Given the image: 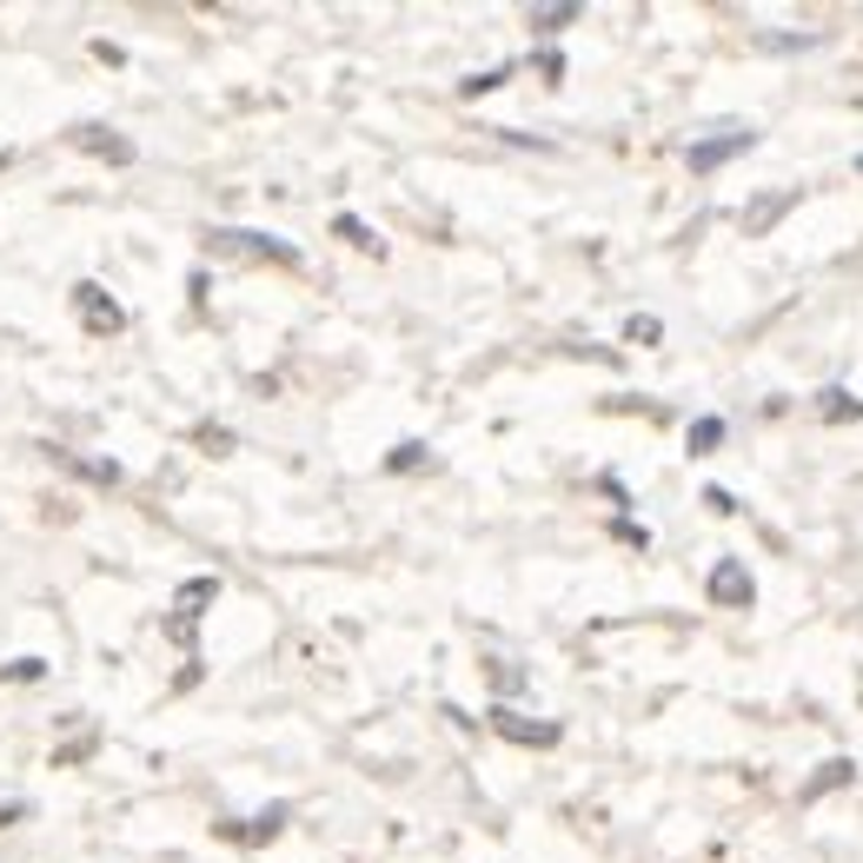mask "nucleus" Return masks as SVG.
Listing matches in <instances>:
<instances>
[{"mask_svg":"<svg viewBox=\"0 0 863 863\" xmlns=\"http://www.w3.org/2000/svg\"><path fill=\"white\" fill-rule=\"evenodd\" d=\"M73 312L86 319V332H120V326H127V312H120V306L107 299V286H94V280L73 286Z\"/></svg>","mask_w":863,"mask_h":863,"instance_id":"nucleus-1","label":"nucleus"},{"mask_svg":"<svg viewBox=\"0 0 863 863\" xmlns=\"http://www.w3.org/2000/svg\"><path fill=\"white\" fill-rule=\"evenodd\" d=\"M492 731H498V737H511V744H532V750L558 744V724H532V718H518L511 705H492Z\"/></svg>","mask_w":863,"mask_h":863,"instance_id":"nucleus-2","label":"nucleus"},{"mask_svg":"<svg viewBox=\"0 0 863 863\" xmlns=\"http://www.w3.org/2000/svg\"><path fill=\"white\" fill-rule=\"evenodd\" d=\"M750 598H757V584H750V571L724 558V565L711 571V604H737V612H744V604H750Z\"/></svg>","mask_w":863,"mask_h":863,"instance_id":"nucleus-3","label":"nucleus"},{"mask_svg":"<svg viewBox=\"0 0 863 863\" xmlns=\"http://www.w3.org/2000/svg\"><path fill=\"white\" fill-rule=\"evenodd\" d=\"M213 598H220V578H193V584L180 591V604H173V631H180V638H193L200 604H213Z\"/></svg>","mask_w":863,"mask_h":863,"instance_id":"nucleus-4","label":"nucleus"},{"mask_svg":"<svg viewBox=\"0 0 863 863\" xmlns=\"http://www.w3.org/2000/svg\"><path fill=\"white\" fill-rule=\"evenodd\" d=\"M744 146H750V133H744V127H731L724 140H705V146H690L684 159H690V173H711V166H724V159H731V153H744Z\"/></svg>","mask_w":863,"mask_h":863,"instance_id":"nucleus-5","label":"nucleus"},{"mask_svg":"<svg viewBox=\"0 0 863 863\" xmlns=\"http://www.w3.org/2000/svg\"><path fill=\"white\" fill-rule=\"evenodd\" d=\"M213 246H239V252H267V259H280V267H293V246H280L273 233H213Z\"/></svg>","mask_w":863,"mask_h":863,"instance_id":"nucleus-6","label":"nucleus"},{"mask_svg":"<svg viewBox=\"0 0 863 863\" xmlns=\"http://www.w3.org/2000/svg\"><path fill=\"white\" fill-rule=\"evenodd\" d=\"M73 140H80L86 153H101V159H114V166H127V159H133V146H127V140H114L107 127H80Z\"/></svg>","mask_w":863,"mask_h":863,"instance_id":"nucleus-7","label":"nucleus"},{"mask_svg":"<svg viewBox=\"0 0 863 863\" xmlns=\"http://www.w3.org/2000/svg\"><path fill=\"white\" fill-rule=\"evenodd\" d=\"M718 446H724V418H690V452L705 459V452H718Z\"/></svg>","mask_w":863,"mask_h":863,"instance_id":"nucleus-8","label":"nucleus"},{"mask_svg":"<svg viewBox=\"0 0 863 863\" xmlns=\"http://www.w3.org/2000/svg\"><path fill=\"white\" fill-rule=\"evenodd\" d=\"M280 824H286V804H273V811H259V824H246L239 837H246V843H267V837H280Z\"/></svg>","mask_w":863,"mask_h":863,"instance_id":"nucleus-9","label":"nucleus"},{"mask_svg":"<svg viewBox=\"0 0 863 863\" xmlns=\"http://www.w3.org/2000/svg\"><path fill=\"white\" fill-rule=\"evenodd\" d=\"M332 233H339V239H353V246H366V252H379L373 226H366V220H353V213H339V220H332Z\"/></svg>","mask_w":863,"mask_h":863,"instance_id":"nucleus-10","label":"nucleus"},{"mask_svg":"<svg viewBox=\"0 0 863 863\" xmlns=\"http://www.w3.org/2000/svg\"><path fill=\"white\" fill-rule=\"evenodd\" d=\"M532 21H539V27H545V34H558V27H565V21H578V8H539V14H532Z\"/></svg>","mask_w":863,"mask_h":863,"instance_id":"nucleus-11","label":"nucleus"},{"mask_svg":"<svg viewBox=\"0 0 863 863\" xmlns=\"http://www.w3.org/2000/svg\"><path fill=\"white\" fill-rule=\"evenodd\" d=\"M418 459H425V446H418V439H405V446H392V459H386V465H392V472H405V465H418Z\"/></svg>","mask_w":863,"mask_h":863,"instance_id":"nucleus-12","label":"nucleus"},{"mask_svg":"<svg viewBox=\"0 0 863 863\" xmlns=\"http://www.w3.org/2000/svg\"><path fill=\"white\" fill-rule=\"evenodd\" d=\"M505 73H511V67H492V73H472V80H465V94H492V86H505Z\"/></svg>","mask_w":863,"mask_h":863,"instance_id":"nucleus-13","label":"nucleus"},{"mask_svg":"<svg viewBox=\"0 0 863 863\" xmlns=\"http://www.w3.org/2000/svg\"><path fill=\"white\" fill-rule=\"evenodd\" d=\"M824 412H830V418H856V399H850V392H824Z\"/></svg>","mask_w":863,"mask_h":863,"instance_id":"nucleus-14","label":"nucleus"},{"mask_svg":"<svg viewBox=\"0 0 863 863\" xmlns=\"http://www.w3.org/2000/svg\"><path fill=\"white\" fill-rule=\"evenodd\" d=\"M705 505H711V511H737V498H731L724 485H705Z\"/></svg>","mask_w":863,"mask_h":863,"instance_id":"nucleus-15","label":"nucleus"},{"mask_svg":"<svg viewBox=\"0 0 863 863\" xmlns=\"http://www.w3.org/2000/svg\"><path fill=\"white\" fill-rule=\"evenodd\" d=\"M40 671H47L40 658H21V664H8V671H0V677H40Z\"/></svg>","mask_w":863,"mask_h":863,"instance_id":"nucleus-16","label":"nucleus"},{"mask_svg":"<svg viewBox=\"0 0 863 863\" xmlns=\"http://www.w3.org/2000/svg\"><path fill=\"white\" fill-rule=\"evenodd\" d=\"M631 339H638V345H651V339H658V319H645V312H638V319H631Z\"/></svg>","mask_w":863,"mask_h":863,"instance_id":"nucleus-17","label":"nucleus"},{"mask_svg":"<svg viewBox=\"0 0 863 863\" xmlns=\"http://www.w3.org/2000/svg\"><path fill=\"white\" fill-rule=\"evenodd\" d=\"M14 817H27V804H0V830H8Z\"/></svg>","mask_w":863,"mask_h":863,"instance_id":"nucleus-18","label":"nucleus"},{"mask_svg":"<svg viewBox=\"0 0 863 863\" xmlns=\"http://www.w3.org/2000/svg\"><path fill=\"white\" fill-rule=\"evenodd\" d=\"M856 173H863V159H856Z\"/></svg>","mask_w":863,"mask_h":863,"instance_id":"nucleus-19","label":"nucleus"}]
</instances>
